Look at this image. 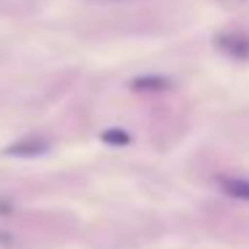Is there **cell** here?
Wrapping results in <instances>:
<instances>
[{"label":"cell","mask_w":249,"mask_h":249,"mask_svg":"<svg viewBox=\"0 0 249 249\" xmlns=\"http://www.w3.org/2000/svg\"><path fill=\"white\" fill-rule=\"evenodd\" d=\"M49 140H43V137H27V140H19L14 142V145H8L6 156H14V158H38L43 156V153H49Z\"/></svg>","instance_id":"obj_1"},{"label":"cell","mask_w":249,"mask_h":249,"mask_svg":"<svg viewBox=\"0 0 249 249\" xmlns=\"http://www.w3.org/2000/svg\"><path fill=\"white\" fill-rule=\"evenodd\" d=\"M217 49L225 51L228 56L233 59H249V38L247 35H238V33H222L214 38Z\"/></svg>","instance_id":"obj_2"},{"label":"cell","mask_w":249,"mask_h":249,"mask_svg":"<svg viewBox=\"0 0 249 249\" xmlns=\"http://www.w3.org/2000/svg\"><path fill=\"white\" fill-rule=\"evenodd\" d=\"M172 86H174L172 78H163V75H140L131 81L134 91H169Z\"/></svg>","instance_id":"obj_3"},{"label":"cell","mask_w":249,"mask_h":249,"mask_svg":"<svg viewBox=\"0 0 249 249\" xmlns=\"http://www.w3.org/2000/svg\"><path fill=\"white\" fill-rule=\"evenodd\" d=\"M220 188H222V193L231 196V198L249 201V179H241V177H222V179H220Z\"/></svg>","instance_id":"obj_4"},{"label":"cell","mask_w":249,"mask_h":249,"mask_svg":"<svg viewBox=\"0 0 249 249\" xmlns=\"http://www.w3.org/2000/svg\"><path fill=\"white\" fill-rule=\"evenodd\" d=\"M102 142L124 147V145H129V142H131V134H129V131H124V129H107V131H102Z\"/></svg>","instance_id":"obj_5"}]
</instances>
